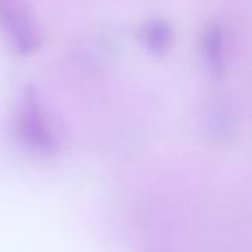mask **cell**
<instances>
[{
	"instance_id": "obj_1",
	"label": "cell",
	"mask_w": 252,
	"mask_h": 252,
	"mask_svg": "<svg viewBox=\"0 0 252 252\" xmlns=\"http://www.w3.org/2000/svg\"><path fill=\"white\" fill-rule=\"evenodd\" d=\"M16 131L22 146L37 158H50L58 151V139L34 86H27L19 99Z\"/></svg>"
},
{
	"instance_id": "obj_2",
	"label": "cell",
	"mask_w": 252,
	"mask_h": 252,
	"mask_svg": "<svg viewBox=\"0 0 252 252\" xmlns=\"http://www.w3.org/2000/svg\"><path fill=\"white\" fill-rule=\"evenodd\" d=\"M0 30L19 56L40 47L38 25L27 0H0Z\"/></svg>"
},
{
	"instance_id": "obj_3",
	"label": "cell",
	"mask_w": 252,
	"mask_h": 252,
	"mask_svg": "<svg viewBox=\"0 0 252 252\" xmlns=\"http://www.w3.org/2000/svg\"><path fill=\"white\" fill-rule=\"evenodd\" d=\"M201 58L204 66L213 77H221L226 72V31L224 27L214 21L207 24L201 35Z\"/></svg>"
},
{
	"instance_id": "obj_4",
	"label": "cell",
	"mask_w": 252,
	"mask_h": 252,
	"mask_svg": "<svg viewBox=\"0 0 252 252\" xmlns=\"http://www.w3.org/2000/svg\"><path fill=\"white\" fill-rule=\"evenodd\" d=\"M140 40L143 46L154 55H165L174 43L173 25L162 18H154L143 24L140 30Z\"/></svg>"
}]
</instances>
